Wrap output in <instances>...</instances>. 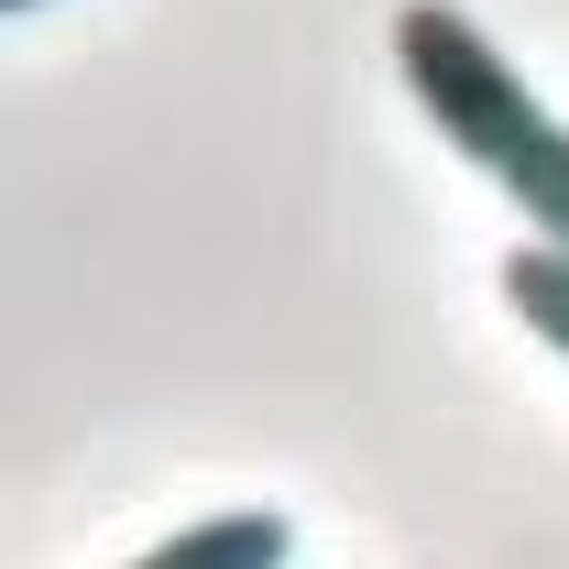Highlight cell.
<instances>
[{"instance_id":"cell-1","label":"cell","mask_w":569,"mask_h":569,"mask_svg":"<svg viewBox=\"0 0 569 569\" xmlns=\"http://www.w3.org/2000/svg\"><path fill=\"white\" fill-rule=\"evenodd\" d=\"M395 77L417 88L427 132L449 142L471 176H493L503 198L526 209L537 241L569 252V121L515 77V56L493 33L471 11H449V0H406L395 11Z\"/></svg>"},{"instance_id":"cell-3","label":"cell","mask_w":569,"mask_h":569,"mask_svg":"<svg viewBox=\"0 0 569 569\" xmlns=\"http://www.w3.org/2000/svg\"><path fill=\"white\" fill-rule=\"evenodd\" d=\"M503 307L569 361V252L559 241H515V252H503Z\"/></svg>"},{"instance_id":"cell-2","label":"cell","mask_w":569,"mask_h":569,"mask_svg":"<svg viewBox=\"0 0 569 569\" xmlns=\"http://www.w3.org/2000/svg\"><path fill=\"white\" fill-rule=\"evenodd\" d=\"M132 569H296V526L274 503H241V515H209V526H176Z\"/></svg>"},{"instance_id":"cell-4","label":"cell","mask_w":569,"mask_h":569,"mask_svg":"<svg viewBox=\"0 0 569 569\" xmlns=\"http://www.w3.org/2000/svg\"><path fill=\"white\" fill-rule=\"evenodd\" d=\"M0 11H44V0H0Z\"/></svg>"}]
</instances>
